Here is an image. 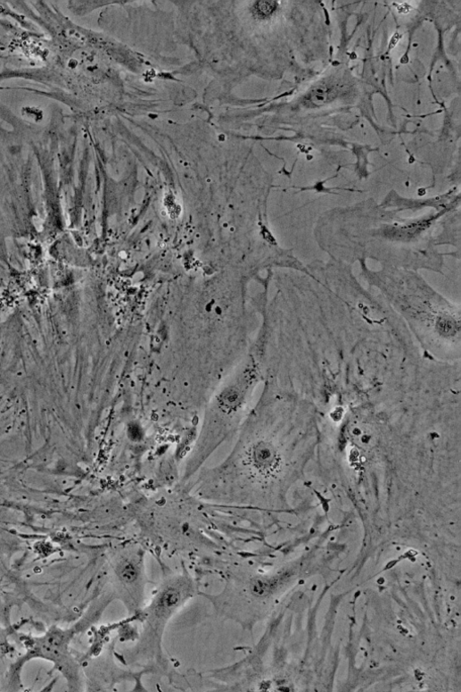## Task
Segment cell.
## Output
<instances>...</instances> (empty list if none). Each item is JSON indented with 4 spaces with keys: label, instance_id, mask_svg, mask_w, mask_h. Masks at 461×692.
Returning <instances> with one entry per match:
<instances>
[{
    "label": "cell",
    "instance_id": "1",
    "mask_svg": "<svg viewBox=\"0 0 461 692\" xmlns=\"http://www.w3.org/2000/svg\"><path fill=\"white\" fill-rule=\"evenodd\" d=\"M399 38H400V37H399V34H396V35L393 37V38H392V40H391V42L390 49H392V48H393V47H394V46H395L398 44V42H399Z\"/></svg>",
    "mask_w": 461,
    "mask_h": 692
}]
</instances>
